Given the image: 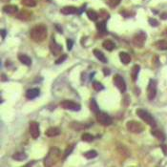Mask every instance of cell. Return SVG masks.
<instances>
[{
  "instance_id": "2e32d148",
  "label": "cell",
  "mask_w": 167,
  "mask_h": 167,
  "mask_svg": "<svg viewBox=\"0 0 167 167\" xmlns=\"http://www.w3.org/2000/svg\"><path fill=\"white\" fill-rule=\"evenodd\" d=\"M119 59L123 64H129L131 62V57L128 53L126 52H120L119 53Z\"/></svg>"
},
{
  "instance_id": "e575fe53",
  "label": "cell",
  "mask_w": 167,
  "mask_h": 167,
  "mask_svg": "<svg viewBox=\"0 0 167 167\" xmlns=\"http://www.w3.org/2000/svg\"><path fill=\"white\" fill-rule=\"evenodd\" d=\"M149 23H150V25L153 26V27H157V26H159V22L157 19L155 18H149Z\"/></svg>"
},
{
  "instance_id": "52a82bcc",
  "label": "cell",
  "mask_w": 167,
  "mask_h": 167,
  "mask_svg": "<svg viewBox=\"0 0 167 167\" xmlns=\"http://www.w3.org/2000/svg\"><path fill=\"white\" fill-rule=\"evenodd\" d=\"M157 95V81L155 79H150L148 87H147V97L150 100L154 99Z\"/></svg>"
},
{
  "instance_id": "484cf974",
  "label": "cell",
  "mask_w": 167,
  "mask_h": 167,
  "mask_svg": "<svg viewBox=\"0 0 167 167\" xmlns=\"http://www.w3.org/2000/svg\"><path fill=\"white\" fill-rule=\"evenodd\" d=\"M102 46L106 49L107 51H113L114 49H115V43H114L113 41H111V40H105V41H103Z\"/></svg>"
},
{
  "instance_id": "44dd1931",
  "label": "cell",
  "mask_w": 167,
  "mask_h": 167,
  "mask_svg": "<svg viewBox=\"0 0 167 167\" xmlns=\"http://www.w3.org/2000/svg\"><path fill=\"white\" fill-rule=\"evenodd\" d=\"M155 46H156L157 49H159V50L165 51V50H167V40L157 41L156 43H155Z\"/></svg>"
},
{
  "instance_id": "8fae6325",
  "label": "cell",
  "mask_w": 167,
  "mask_h": 167,
  "mask_svg": "<svg viewBox=\"0 0 167 167\" xmlns=\"http://www.w3.org/2000/svg\"><path fill=\"white\" fill-rule=\"evenodd\" d=\"M50 50L54 55H59L60 52L62 51V46L60 44L57 43V41L55 40L54 37H52V40L50 42Z\"/></svg>"
},
{
  "instance_id": "cb8c5ba5",
  "label": "cell",
  "mask_w": 167,
  "mask_h": 167,
  "mask_svg": "<svg viewBox=\"0 0 167 167\" xmlns=\"http://www.w3.org/2000/svg\"><path fill=\"white\" fill-rule=\"evenodd\" d=\"M97 30H99V32L101 34H106V22L105 21H101V22H99L97 23Z\"/></svg>"
},
{
  "instance_id": "6da1fadb",
  "label": "cell",
  "mask_w": 167,
  "mask_h": 167,
  "mask_svg": "<svg viewBox=\"0 0 167 167\" xmlns=\"http://www.w3.org/2000/svg\"><path fill=\"white\" fill-rule=\"evenodd\" d=\"M48 32L47 28L44 25H37L32 29L31 31V38L35 42H42L45 40V38L47 37Z\"/></svg>"
},
{
  "instance_id": "9c48e42d",
  "label": "cell",
  "mask_w": 167,
  "mask_h": 167,
  "mask_svg": "<svg viewBox=\"0 0 167 167\" xmlns=\"http://www.w3.org/2000/svg\"><path fill=\"white\" fill-rule=\"evenodd\" d=\"M114 83L117 86V88L119 89L121 93H124L126 91V83L124 81L123 77L119 75H116L114 77Z\"/></svg>"
},
{
  "instance_id": "4fadbf2b",
  "label": "cell",
  "mask_w": 167,
  "mask_h": 167,
  "mask_svg": "<svg viewBox=\"0 0 167 167\" xmlns=\"http://www.w3.org/2000/svg\"><path fill=\"white\" fill-rule=\"evenodd\" d=\"M59 134H60V130L59 128H57V127H50V128H48L45 132V135L50 137H57L59 135Z\"/></svg>"
},
{
  "instance_id": "d6986e66",
  "label": "cell",
  "mask_w": 167,
  "mask_h": 167,
  "mask_svg": "<svg viewBox=\"0 0 167 167\" xmlns=\"http://www.w3.org/2000/svg\"><path fill=\"white\" fill-rule=\"evenodd\" d=\"M93 53L95 55V57H96L99 61L103 62V63H106L107 62V58L105 57V55H104V54L101 51L97 50V49H95V50L93 51Z\"/></svg>"
},
{
  "instance_id": "ba28073f",
  "label": "cell",
  "mask_w": 167,
  "mask_h": 167,
  "mask_svg": "<svg viewBox=\"0 0 167 167\" xmlns=\"http://www.w3.org/2000/svg\"><path fill=\"white\" fill-rule=\"evenodd\" d=\"M60 106L63 108V109H66V110H71V111H79L80 110L79 104H77L71 100H63L62 102H60Z\"/></svg>"
},
{
  "instance_id": "d4e9b609",
  "label": "cell",
  "mask_w": 167,
  "mask_h": 167,
  "mask_svg": "<svg viewBox=\"0 0 167 167\" xmlns=\"http://www.w3.org/2000/svg\"><path fill=\"white\" fill-rule=\"evenodd\" d=\"M90 109H91L92 112L95 113V114H97L99 111V105H97V101L95 99H92L91 101H90Z\"/></svg>"
},
{
  "instance_id": "ab89813d",
  "label": "cell",
  "mask_w": 167,
  "mask_h": 167,
  "mask_svg": "<svg viewBox=\"0 0 167 167\" xmlns=\"http://www.w3.org/2000/svg\"><path fill=\"white\" fill-rule=\"evenodd\" d=\"M5 35H6V30H1V37H2V38H4L5 37Z\"/></svg>"
},
{
  "instance_id": "9a60e30c",
  "label": "cell",
  "mask_w": 167,
  "mask_h": 167,
  "mask_svg": "<svg viewBox=\"0 0 167 167\" xmlns=\"http://www.w3.org/2000/svg\"><path fill=\"white\" fill-rule=\"evenodd\" d=\"M38 96H39V89H37V88H32V89H30L26 92V97L29 99H34Z\"/></svg>"
},
{
  "instance_id": "277c9868",
  "label": "cell",
  "mask_w": 167,
  "mask_h": 167,
  "mask_svg": "<svg viewBox=\"0 0 167 167\" xmlns=\"http://www.w3.org/2000/svg\"><path fill=\"white\" fill-rule=\"evenodd\" d=\"M126 128L128 131L132 133H135V134H139V133H141L143 130V126L142 124L140 122H137L136 120H130L126 123Z\"/></svg>"
},
{
  "instance_id": "4dcf8cb0",
  "label": "cell",
  "mask_w": 167,
  "mask_h": 167,
  "mask_svg": "<svg viewBox=\"0 0 167 167\" xmlns=\"http://www.w3.org/2000/svg\"><path fill=\"white\" fill-rule=\"evenodd\" d=\"M21 3L27 7H35L37 5V0H21Z\"/></svg>"
},
{
  "instance_id": "836d02e7",
  "label": "cell",
  "mask_w": 167,
  "mask_h": 167,
  "mask_svg": "<svg viewBox=\"0 0 167 167\" xmlns=\"http://www.w3.org/2000/svg\"><path fill=\"white\" fill-rule=\"evenodd\" d=\"M120 1H121V0H107V3L111 7H116V6L119 4Z\"/></svg>"
},
{
  "instance_id": "74e56055",
  "label": "cell",
  "mask_w": 167,
  "mask_h": 167,
  "mask_svg": "<svg viewBox=\"0 0 167 167\" xmlns=\"http://www.w3.org/2000/svg\"><path fill=\"white\" fill-rule=\"evenodd\" d=\"M161 149H162L163 153H164V155H166V156H167V145H165V144H162V145H161Z\"/></svg>"
},
{
  "instance_id": "4316f807",
  "label": "cell",
  "mask_w": 167,
  "mask_h": 167,
  "mask_svg": "<svg viewBox=\"0 0 167 167\" xmlns=\"http://www.w3.org/2000/svg\"><path fill=\"white\" fill-rule=\"evenodd\" d=\"M70 127L72 129L74 130H77V131H80L85 128V126L83 125V124H80L78 122H76V121H73L71 124H70Z\"/></svg>"
},
{
  "instance_id": "ffe728a7",
  "label": "cell",
  "mask_w": 167,
  "mask_h": 167,
  "mask_svg": "<svg viewBox=\"0 0 167 167\" xmlns=\"http://www.w3.org/2000/svg\"><path fill=\"white\" fill-rule=\"evenodd\" d=\"M139 65H134L131 69V77L134 81L137 80V75H139Z\"/></svg>"
},
{
  "instance_id": "60d3db41",
  "label": "cell",
  "mask_w": 167,
  "mask_h": 167,
  "mask_svg": "<svg viewBox=\"0 0 167 167\" xmlns=\"http://www.w3.org/2000/svg\"><path fill=\"white\" fill-rule=\"evenodd\" d=\"M103 72H104V74H105V75H106V74L108 75V74H109V73H110V72H109V71H106V68H105V69H104V70H103Z\"/></svg>"
},
{
  "instance_id": "5bb4252c",
  "label": "cell",
  "mask_w": 167,
  "mask_h": 167,
  "mask_svg": "<svg viewBox=\"0 0 167 167\" xmlns=\"http://www.w3.org/2000/svg\"><path fill=\"white\" fill-rule=\"evenodd\" d=\"M17 11H18V8L17 6L15 5H7L3 7V12L7 14H14L17 12Z\"/></svg>"
},
{
  "instance_id": "f1b7e54d",
  "label": "cell",
  "mask_w": 167,
  "mask_h": 167,
  "mask_svg": "<svg viewBox=\"0 0 167 167\" xmlns=\"http://www.w3.org/2000/svg\"><path fill=\"white\" fill-rule=\"evenodd\" d=\"M95 139L93 135H91L89 133H84L82 136H81V139L83 140V141H86V142H91L92 140Z\"/></svg>"
},
{
  "instance_id": "b9f144b4",
  "label": "cell",
  "mask_w": 167,
  "mask_h": 167,
  "mask_svg": "<svg viewBox=\"0 0 167 167\" xmlns=\"http://www.w3.org/2000/svg\"><path fill=\"white\" fill-rule=\"evenodd\" d=\"M166 34H167V32H166Z\"/></svg>"
},
{
  "instance_id": "83f0119b",
  "label": "cell",
  "mask_w": 167,
  "mask_h": 167,
  "mask_svg": "<svg viewBox=\"0 0 167 167\" xmlns=\"http://www.w3.org/2000/svg\"><path fill=\"white\" fill-rule=\"evenodd\" d=\"M97 156V151H95V150H90V151H87L84 153V157L88 159L96 158Z\"/></svg>"
},
{
  "instance_id": "8d00e7d4",
  "label": "cell",
  "mask_w": 167,
  "mask_h": 167,
  "mask_svg": "<svg viewBox=\"0 0 167 167\" xmlns=\"http://www.w3.org/2000/svg\"><path fill=\"white\" fill-rule=\"evenodd\" d=\"M73 45H74V41L72 40V39H67V49L69 51L72 50V48H73Z\"/></svg>"
},
{
  "instance_id": "1f68e13d",
  "label": "cell",
  "mask_w": 167,
  "mask_h": 167,
  "mask_svg": "<svg viewBox=\"0 0 167 167\" xmlns=\"http://www.w3.org/2000/svg\"><path fill=\"white\" fill-rule=\"evenodd\" d=\"M73 150H74V144H71L70 146H68L67 148H66V150H65V153H64V156H63V159H66L67 157L72 153Z\"/></svg>"
},
{
  "instance_id": "7402d4cb",
  "label": "cell",
  "mask_w": 167,
  "mask_h": 167,
  "mask_svg": "<svg viewBox=\"0 0 167 167\" xmlns=\"http://www.w3.org/2000/svg\"><path fill=\"white\" fill-rule=\"evenodd\" d=\"M87 15H88V17H89V19H91V20H93V21H97L99 16V14H97V12H95L94 10H88Z\"/></svg>"
},
{
  "instance_id": "5b68a950",
  "label": "cell",
  "mask_w": 167,
  "mask_h": 167,
  "mask_svg": "<svg viewBox=\"0 0 167 167\" xmlns=\"http://www.w3.org/2000/svg\"><path fill=\"white\" fill-rule=\"evenodd\" d=\"M97 120L101 124V125H104V126L111 125L113 122L112 117H111L109 115H107L104 112H99V111L97 113Z\"/></svg>"
},
{
  "instance_id": "603a6c76",
  "label": "cell",
  "mask_w": 167,
  "mask_h": 167,
  "mask_svg": "<svg viewBox=\"0 0 167 167\" xmlns=\"http://www.w3.org/2000/svg\"><path fill=\"white\" fill-rule=\"evenodd\" d=\"M12 159L17 160V161H21V160H24L27 159V155L23 152H17L15 153L14 155H12Z\"/></svg>"
},
{
  "instance_id": "ac0fdd59",
  "label": "cell",
  "mask_w": 167,
  "mask_h": 167,
  "mask_svg": "<svg viewBox=\"0 0 167 167\" xmlns=\"http://www.w3.org/2000/svg\"><path fill=\"white\" fill-rule=\"evenodd\" d=\"M17 57H18L19 61H20L22 64L26 65V66H30V65L32 64V59L28 57V55L20 54V55H18Z\"/></svg>"
},
{
  "instance_id": "7a4b0ae2",
  "label": "cell",
  "mask_w": 167,
  "mask_h": 167,
  "mask_svg": "<svg viewBox=\"0 0 167 167\" xmlns=\"http://www.w3.org/2000/svg\"><path fill=\"white\" fill-rule=\"evenodd\" d=\"M60 155L61 152L57 147H52L44 159V165L47 167L55 165L60 159Z\"/></svg>"
},
{
  "instance_id": "8992f818",
  "label": "cell",
  "mask_w": 167,
  "mask_h": 167,
  "mask_svg": "<svg viewBox=\"0 0 167 167\" xmlns=\"http://www.w3.org/2000/svg\"><path fill=\"white\" fill-rule=\"evenodd\" d=\"M145 41H146V35L143 32H139L133 38V44L137 48H142Z\"/></svg>"
},
{
  "instance_id": "7c38bea8",
  "label": "cell",
  "mask_w": 167,
  "mask_h": 167,
  "mask_svg": "<svg viewBox=\"0 0 167 167\" xmlns=\"http://www.w3.org/2000/svg\"><path fill=\"white\" fill-rule=\"evenodd\" d=\"M60 12L65 15H68V14H77V12H78V11L76 7H74V6H65V7H63L60 10Z\"/></svg>"
},
{
  "instance_id": "3957f363",
  "label": "cell",
  "mask_w": 167,
  "mask_h": 167,
  "mask_svg": "<svg viewBox=\"0 0 167 167\" xmlns=\"http://www.w3.org/2000/svg\"><path fill=\"white\" fill-rule=\"evenodd\" d=\"M136 113H137V116H139L140 119L143 120V121L148 124V125L152 126V127L156 126V120H155V119H154V117H152V115H150L146 110L140 109V108H139V109H137Z\"/></svg>"
},
{
  "instance_id": "f35d334b",
  "label": "cell",
  "mask_w": 167,
  "mask_h": 167,
  "mask_svg": "<svg viewBox=\"0 0 167 167\" xmlns=\"http://www.w3.org/2000/svg\"><path fill=\"white\" fill-rule=\"evenodd\" d=\"M160 18L163 19V20L167 19V12H163V14H161V15H160Z\"/></svg>"
},
{
  "instance_id": "d6a6232c",
  "label": "cell",
  "mask_w": 167,
  "mask_h": 167,
  "mask_svg": "<svg viewBox=\"0 0 167 167\" xmlns=\"http://www.w3.org/2000/svg\"><path fill=\"white\" fill-rule=\"evenodd\" d=\"M93 87H94V89L96 90V91H101V90H103L104 89V87H103V85L99 83V82H97V81H95V82H93Z\"/></svg>"
},
{
  "instance_id": "30bf717a",
  "label": "cell",
  "mask_w": 167,
  "mask_h": 167,
  "mask_svg": "<svg viewBox=\"0 0 167 167\" xmlns=\"http://www.w3.org/2000/svg\"><path fill=\"white\" fill-rule=\"evenodd\" d=\"M29 132L32 139H37L40 135V131H39V125L37 122L35 121H31L30 126H29Z\"/></svg>"
},
{
  "instance_id": "e0dca14e",
  "label": "cell",
  "mask_w": 167,
  "mask_h": 167,
  "mask_svg": "<svg viewBox=\"0 0 167 167\" xmlns=\"http://www.w3.org/2000/svg\"><path fill=\"white\" fill-rule=\"evenodd\" d=\"M151 134L155 137H157L158 139L161 140V141L165 140V135L163 134L162 131H160L159 129H153V130H151Z\"/></svg>"
},
{
  "instance_id": "f546056e",
  "label": "cell",
  "mask_w": 167,
  "mask_h": 167,
  "mask_svg": "<svg viewBox=\"0 0 167 167\" xmlns=\"http://www.w3.org/2000/svg\"><path fill=\"white\" fill-rule=\"evenodd\" d=\"M31 17V15H30V12H25V11H23L21 12L20 14H19L17 15V18L19 19H21V20H28L29 18Z\"/></svg>"
},
{
  "instance_id": "d590c367",
  "label": "cell",
  "mask_w": 167,
  "mask_h": 167,
  "mask_svg": "<svg viewBox=\"0 0 167 167\" xmlns=\"http://www.w3.org/2000/svg\"><path fill=\"white\" fill-rule=\"evenodd\" d=\"M67 58V55H62L61 57L58 58V59H57V61H55V64H60L62 63L65 59Z\"/></svg>"
}]
</instances>
